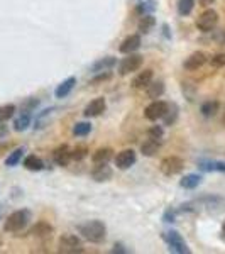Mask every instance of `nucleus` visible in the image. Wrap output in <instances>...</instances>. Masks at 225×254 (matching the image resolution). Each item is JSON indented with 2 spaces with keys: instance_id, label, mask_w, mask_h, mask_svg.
Segmentation results:
<instances>
[{
  "instance_id": "18",
  "label": "nucleus",
  "mask_w": 225,
  "mask_h": 254,
  "mask_svg": "<svg viewBox=\"0 0 225 254\" xmlns=\"http://www.w3.org/2000/svg\"><path fill=\"white\" fill-rule=\"evenodd\" d=\"M153 76H154V73H153V69H144V71H141L139 75L134 78L132 81V87L134 88H137V90H142V88H146L147 85L153 81Z\"/></svg>"
},
{
  "instance_id": "23",
  "label": "nucleus",
  "mask_w": 225,
  "mask_h": 254,
  "mask_svg": "<svg viewBox=\"0 0 225 254\" xmlns=\"http://www.w3.org/2000/svg\"><path fill=\"white\" fill-rule=\"evenodd\" d=\"M29 126H31V114H29V110H22V114H19L17 119L14 121V129L17 130V132H22V130H26Z\"/></svg>"
},
{
  "instance_id": "12",
  "label": "nucleus",
  "mask_w": 225,
  "mask_h": 254,
  "mask_svg": "<svg viewBox=\"0 0 225 254\" xmlns=\"http://www.w3.org/2000/svg\"><path fill=\"white\" fill-rule=\"evenodd\" d=\"M112 175H113V171L107 163H97L95 168L92 170V178L98 183L109 182V180L112 178Z\"/></svg>"
},
{
  "instance_id": "31",
  "label": "nucleus",
  "mask_w": 225,
  "mask_h": 254,
  "mask_svg": "<svg viewBox=\"0 0 225 254\" xmlns=\"http://www.w3.org/2000/svg\"><path fill=\"white\" fill-rule=\"evenodd\" d=\"M90 130H92V124L90 122H76L75 127H73V134L78 137H83L90 134Z\"/></svg>"
},
{
  "instance_id": "1",
  "label": "nucleus",
  "mask_w": 225,
  "mask_h": 254,
  "mask_svg": "<svg viewBox=\"0 0 225 254\" xmlns=\"http://www.w3.org/2000/svg\"><path fill=\"white\" fill-rule=\"evenodd\" d=\"M78 232L83 239H87L88 243L100 244L107 237V227L102 220H87V222L78 225Z\"/></svg>"
},
{
  "instance_id": "24",
  "label": "nucleus",
  "mask_w": 225,
  "mask_h": 254,
  "mask_svg": "<svg viewBox=\"0 0 225 254\" xmlns=\"http://www.w3.org/2000/svg\"><path fill=\"white\" fill-rule=\"evenodd\" d=\"M113 156V151L110 149V147H100V149H97L95 153H93L92 156V161L95 163H109L110 159Z\"/></svg>"
},
{
  "instance_id": "36",
  "label": "nucleus",
  "mask_w": 225,
  "mask_h": 254,
  "mask_svg": "<svg viewBox=\"0 0 225 254\" xmlns=\"http://www.w3.org/2000/svg\"><path fill=\"white\" fill-rule=\"evenodd\" d=\"M163 136H165V130H163L161 126H153L149 130H147V137L156 139V141H161Z\"/></svg>"
},
{
  "instance_id": "9",
  "label": "nucleus",
  "mask_w": 225,
  "mask_h": 254,
  "mask_svg": "<svg viewBox=\"0 0 225 254\" xmlns=\"http://www.w3.org/2000/svg\"><path fill=\"white\" fill-rule=\"evenodd\" d=\"M207 61H208V56L205 55V53H203V51H195L185 60L183 66H185V69H188V71H196V69L202 68Z\"/></svg>"
},
{
  "instance_id": "13",
  "label": "nucleus",
  "mask_w": 225,
  "mask_h": 254,
  "mask_svg": "<svg viewBox=\"0 0 225 254\" xmlns=\"http://www.w3.org/2000/svg\"><path fill=\"white\" fill-rule=\"evenodd\" d=\"M115 64H117V60L113 58V56H105V58L97 60L95 63L90 66V71H92L93 75L102 73V71H110V69L115 66Z\"/></svg>"
},
{
  "instance_id": "19",
  "label": "nucleus",
  "mask_w": 225,
  "mask_h": 254,
  "mask_svg": "<svg viewBox=\"0 0 225 254\" xmlns=\"http://www.w3.org/2000/svg\"><path fill=\"white\" fill-rule=\"evenodd\" d=\"M202 183V176L196 175V173H190L185 175L181 180H179V187L185 188V190H195L196 187Z\"/></svg>"
},
{
  "instance_id": "25",
  "label": "nucleus",
  "mask_w": 225,
  "mask_h": 254,
  "mask_svg": "<svg viewBox=\"0 0 225 254\" xmlns=\"http://www.w3.org/2000/svg\"><path fill=\"white\" fill-rule=\"evenodd\" d=\"M24 168L29 171H41V170H44V163H43V159L39 156H36V154H29V156L24 159Z\"/></svg>"
},
{
  "instance_id": "27",
  "label": "nucleus",
  "mask_w": 225,
  "mask_h": 254,
  "mask_svg": "<svg viewBox=\"0 0 225 254\" xmlns=\"http://www.w3.org/2000/svg\"><path fill=\"white\" fill-rule=\"evenodd\" d=\"M219 107L220 104L217 100H208V102H203L202 107H200V112H202L203 117H214L217 112H219Z\"/></svg>"
},
{
  "instance_id": "35",
  "label": "nucleus",
  "mask_w": 225,
  "mask_h": 254,
  "mask_svg": "<svg viewBox=\"0 0 225 254\" xmlns=\"http://www.w3.org/2000/svg\"><path fill=\"white\" fill-rule=\"evenodd\" d=\"M55 107H51V109H46V110H43V112L39 114L38 117H36V126H34V129H41V127H44V122H46V119L48 116H51L53 112H55Z\"/></svg>"
},
{
  "instance_id": "34",
  "label": "nucleus",
  "mask_w": 225,
  "mask_h": 254,
  "mask_svg": "<svg viewBox=\"0 0 225 254\" xmlns=\"http://www.w3.org/2000/svg\"><path fill=\"white\" fill-rule=\"evenodd\" d=\"M88 156V147L87 146H76L75 149L71 151V159H75V161H81V159H85Z\"/></svg>"
},
{
  "instance_id": "40",
  "label": "nucleus",
  "mask_w": 225,
  "mask_h": 254,
  "mask_svg": "<svg viewBox=\"0 0 225 254\" xmlns=\"http://www.w3.org/2000/svg\"><path fill=\"white\" fill-rule=\"evenodd\" d=\"M112 253L125 254V253H127V249H124V246H122V244H115V246H113V249H112Z\"/></svg>"
},
{
  "instance_id": "17",
  "label": "nucleus",
  "mask_w": 225,
  "mask_h": 254,
  "mask_svg": "<svg viewBox=\"0 0 225 254\" xmlns=\"http://www.w3.org/2000/svg\"><path fill=\"white\" fill-rule=\"evenodd\" d=\"M75 85H76V78L75 76H69V78H66L64 81H61V83L56 87L55 90V95L56 98H64V97H68L69 95V92H71L73 88H75Z\"/></svg>"
},
{
  "instance_id": "42",
  "label": "nucleus",
  "mask_w": 225,
  "mask_h": 254,
  "mask_svg": "<svg viewBox=\"0 0 225 254\" xmlns=\"http://www.w3.org/2000/svg\"><path fill=\"white\" fill-rule=\"evenodd\" d=\"M220 237H222V241L225 243V220H224V224H222V231H220Z\"/></svg>"
},
{
  "instance_id": "41",
  "label": "nucleus",
  "mask_w": 225,
  "mask_h": 254,
  "mask_svg": "<svg viewBox=\"0 0 225 254\" xmlns=\"http://www.w3.org/2000/svg\"><path fill=\"white\" fill-rule=\"evenodd\" d=\"M215 2V0H200V3H202V5H212V3H214Z\"/></svg>"
},
{
  "instance_id": "15",
  "label": "nucleus",
  "mask_w": 225,
  "mask_h": 254,
  "mask_svg": "<svg viewBox=\"0 0 225 254\" xmlns=\"http://www.w3.org/2000/svg\"><path fill=\"white\" fill-rule=\"evenodd\" d=\"M141 36H137V34H132V36H129V38H125L124 41H122V44H120V53H124V55H130V53H136L139 48H141Z\"/></svg>"
},
{
  "instance_id": "32",
  "label": "nucleus",
  "mask_w": 225,
  "mask_h": 254,
  "mask_svg": "<svg viewBox=\"0 0 225 254\" xmlns=\"http://www.w3.org/2000/svg\"><path fill=\"white\" fill-rule=\"evenodd\" d=\"M14 114H15V105L12 104L2 105L0 107V122H7L9 119L14 117Z\"/></svg>"
},
{
  "instance_id": "33",
  "label": "nucleus",
  "mask_w": 225,
  "mask_h": 254,
  "mask_svg": "<svg viewBox=\"0 0 225 254\" xmlns=\"http://www.w3.org/2000/svg\"><path fill=\"white\" fill-rule=\"evenodd\" d=\"M176 116H178V107L174 104H171L169 107H168V112L165 114V124L166 126H173L174 121H176Z\"/></svg>"
},
{
  "instance_id": "7",
  "label": "nucleus",
  "mask_w": 225,
  "mask_h": 254,
  "mask_svg": "<svg viewBox=\"0 0 225 254\" xmlns=\"http://www.w3.org/2000/svg\"><path fill=\"white\" fill-rule=\"evenodd\" d=\"M159 168H161V173L166 175V176H174L178 173H181L183 168H185V161H183L181 158L178 156H168L161 161V165H159Z\"/></svg>"
},
{
  "instance_id": "14",
  "label": "nucleus",
  "mask_w": 225,
  "mask_h": 254,
  "mask_svg": "<svg viewBox=\"0 0 225 254\" xmlns=\"http://www.w3.org/2000/svg\"><path fill=\"white\" fill-rule=\"evenodd\" d=\"M53 159L58 166H68V163L71 161V149L66 144L56 147L55 153H53Z\"/></svg>"
},
{
  "instance_id": "30",
  "label": "nucleus",
  "mask_w": 225,
  "mask_h": 254,
  "mask_svg": "<svg viewBox=\"0 0 225 254\" xmlns=\"http://www.w3.org/2000/svg\"><path fill=\"white\" fill-rule=\"evenodd\" d=\"M195 3H196V0H178V3H176L178 14L183 15V17H185V15H190L195 7Z\"/></svg>"
},
{
  "instance_id": "2",
  "label": "nucleus",
  "mask_w": 225,
  "mask_h": 254,
  "mask_svg": "<svg viewBox=\"0 0 225 254\" xmlns=\"http://www.w3.org/2000/svg\"><path fill=\"white\" fill-rule=\"evenodd\" d=\"M31 222V212L27 208H20V210H15L5 219V224H3V231L10 232V234H15V232H20L27 224Z\"/></svg>"
},
{
  "instance_id": "26",
  "label": "nucleus",
  "mask_w": 225,
  "mask_h": 254,
  "mask_svg": "<svg viewBox=\"0 0 225 254\" xmlns=\"http://www.w3.org/2000/svg\"><path fill=\"white\" fill-rule=\"evenodd\" d=\"M146 90H147V95H149V98L158 100V98L165 93V83H163V81H151V83L146 87Z\"/></svg>"
},
{
  "instance_id": "16",
  "label": "nucleus",
  "mask_w": 225,
  "mask_h": 254,
  "mask_svg": "<svg viewBox=\"0 0 225 254\" xmlns=\"http://www.w3.org/2000/svg\"><path fill=\"white\" fill-rule=\"evenodd\" d=\"M53 225L51 224H48V222H44V220H41V222H38L34 225V227L29 231V234L31 236H34V237H39V239H49V237L53 236Z\"/></svg>"
},
{
  "instance_id": "3",
  "label": "nucleus",
  "mask_w": 225,
  "mask_h": 254,
  "mask_svg": "<svg viewBox=\"0 0 225 254\" xmlns=\"http://www.w3.org/2000/svg\"><path fill=\"white\" fill-rule=\"evenodd\" d=\"M163 241L166 243L168 249L176 254H190V248H188V244L185 243V239L181 237L178 231H166L163 232Z\"/></svg>"
},
{
  "instance_id": "37",
  "label": "nucleus",
  "mask_w": 225,
  "mask_h": 254,
  "mask_svg": "<svg viewBox=\"0 0 225 254\" xmlns=\"http://www.w3.org/2000/svg\"><path fill=\"white\" fill-rule=\"evenodd\" d=\"M210 64L214 68H224L225 66V53H217L210 58Z\"/></svg>"
},
{
  "instance_id": "22",
  "label": "nucleus",
  "mask_w": 225,
  "mask_h": 254,
  "mask_svg": "<svg viewBox=\"0 0 225 254\" xmlns=\"http://www.w3.org/2000/svg\"><path fill=\"white\" fill-rule=\"evenodd\" d=\"M154 26H156V19L153 17V14L141 15V20H139V24H137L139 31H141L142 34H149V32L154 29Z\"/></svg>"
},
{
  "instance_id": "5",
  "label": "nucleus",
  "mask_w": 225,
  "mask_h": 254,
  "mask_svg": "<svg viewBox=\"0 0 225 254\" xmlns=\"http://www.w3.org/2000/svg\"><path fill=\"white\" fill-rule=\"evenodd\" d=\"M59 253L64 254H76V253H83V243L80 241V237H76L75 234H64L59 239Z\"/></svg>"
},
{
  "instance_id": "4",
  "label": "nucleus",
  "mask_w": 225,
  "mask_h": 254,
  "mask_svg": "<svg viewBox=\"0 0 225 254\" xmlns=\"http://www.w3.org/2000/svg\"><path fill=\"white\" fill-rule=\"evenodd\" d=\"M195 24H196V29L198 31L212 32V31H215L217 24H219V14H217V10H214V9H207L198 15V19H196Z\"/></svg>"
},
{
  "instance_id": "38",
  "label": "nucleus",
  "mask_w": 225,
  "mask_h": 254,
  "mask_svg": "<svg viewBox=\"0 0 225 254\" xmlns=\"http://www.w3.org/2000/svg\"><path fill=\"white\" fill-rule=\"evenodd\" d=\"M163 220L168 224H173L174 220H176V210L174 208H168V210L165 212V217H163Z\"/></svg>"
},
{
  "instance_id": "39",
  "label": "nucleus",
  "mask_w": 225,
  "mask_h": 254,
  "mask_svg": "<svg viewBox=\"0 0 225 254\" xmlns=\"http://www.w3.org/2000/svg\"><path fill=\"white\" fill-rule=\"evenodd\" d=\"M214 39H215L219 44H225V27H224V29H220V31H217V32H215V34H214Z\"/></svg>"
},
{
  "instance_id": "10",
  "label": "nucleus",
  "mask_w": 225,
  "mask_h": 254,
  "mask_svg": "<svg viewBox=\"0 0 225 254\" xmlns=\"http://www.w3.org/2000/svg\"><path fill=\"white\" fill-rule=\"evenodd\" d=\"M105 109H107V102H105L104 97H98V98H93L92 102L85 107L83 110V116L85 117H98L100 114L105 112Z\"/></svg>"
},
{
  "instance_id": "6",
  "label": "nucleus",
  "mask_w": 225,
  "mask_h": 254,
  "mask_svg": "<svg viewBox=\"0 0 225 254\" xmlns=\"http://www.w3.org/2000/svg\"><path fill=\"white\" fill-rule=\"evenodd\" d=\"M142 63H144V58H142L141 55L130 53V55H127V58H124L118 63V75L125 76V75H129V73L137 71V69L142 66Z\"/></svg>"
},
{
  "instance_id": "28",
  "label": "nucleus",
  "mask_w": 225,
  "mask_h": 254,
  "mask_svg": "<svg viewBox=\"0 0 225 254\" xmlns=\"http://www.w3.org/2000/svg\"><path fill=\"white\" fill-rule=\"evenodd\" d=\"M24 153H26V147H17V149H14L12 153L7 156L5 159V166H9V168H14V166H17L20 161H22V156H24Z\"/></svg>"
},
{
  "instance_id": "29",
  "label": "nucleus",
  "mask_w": 225,
  "mask_h": 254,
  "mask_svg": "<svg viewBox=\"0 0 225 254\" xmlns=\"http://www.w3.org/2000/svg\"><path fill=\"white\" fill-rule=\"evenodd\" d=\"M156 2L154 0H144V2L137 3L136 7V12L139 15H146V14H153L154 10H156Z\"/></svg>"
},
{
  "instance_id": "20",
  "label": "nucleus",
  "mask_w": 225,
  "mask_h": 254,
  "mask_svg": "<svg viewBox=\"0 0 225 254\" xmlns=\"http://www.w3.org/2000/svg\"><path fill=\"white\" fill-rule=\"evenodd\" d=\"M198 168L202 171H219L225 173V163L224 161H212V159H202L198 163Z\"/></svg>"
},
{
  "instance_id": "21",
  "label": "nucleus",
  "mask_w": 225,
  "mask_h": 254,
  "mask_svg": "<svg viewBox=\"0 0 225 254\" xmlns=\"http://www.w3.org/2000/svg\"><path fill=\"white\" fill-rule=\"evenodd\" d=\"M159 147H161V142L156 141V139H151V137H147V141L142 142V146H141V151H142V154L147 158H151V156H154V154L159 151Z\"/></svg>"
},
{
  "instance_id": "44",
  "label": "nucleus",
  "mask_w": 225,
  "mask_h": 254,
  "mask_svg": "<svg viewBox=\"0 0 225 254\" xmlns=\"http://www.w3.org/2000/svg\"><path fill=\"white\" fill-rule=\"evenodd\" d=\"M224 124H225V114H224Z\"/></svg>"
},
{
  "instance_id": "11",
  "label": "nucleus",
  "mask_w": 225,
  "mask_h": 254,
  "mask_svg": "<svg viewBox=\"0 0 225 254\" xmlns=\"http://www.w3.org/2000/svg\"><path fill=\"white\" fill-rule=\"evenodd\" d=\"M136 159H137L136 151H134V149H124L115 156V166L118 168V170H129V168L136 163Z\"/></svg>"
},
{
  "instance_id": "8",
  "label": "nucleus",
  "mask_w": 225,
  "mask_h": 254,
  "mask_svg": "<svg viewBox=\"0 0 225 254\" xmlns=\"http://www.w3.org/2000/svg\"><path fill=\"white\" fill-rule=\"evenodd\" d=\"M168 107H169V104H168V102L154 100L146 107L144 116H146V119H149V121H158V119L165 117V114L168 112Z\"/></svg>"
},
{
  "instance_id": "43",
  "label": "nucleus",
  "mask_w": 225,
  "mask_h": 254,
  "mask_svg": "<svg viewBox=\"0 0 225 254\" xmlns=\"http://www.w3.org/2000/svg\"><path fill=\"white\" fill-rule=\"evenodd\" d=\"M0 246H2V237H0Z\"/></svg>"
}]
</instances>
